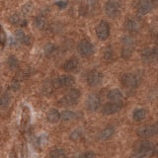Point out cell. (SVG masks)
Segmentation results:
<instances>
[{"instance_id": "obj_2", "label": "cell", "mask_w": 158, "mask_h": 158, "mask_svg": "<svg viewBox=\"0 0 158 158\" xmlns=\"http://www.w3.org/2000/svg\"><path fill=\"white\" fill-rule=\"evenodd\" d=\"M104 11L109 18L117 19L122 14V5L117 0H108L104 5Z\"/></svg>"}, {"instance_id": "obj_13", "label": "cell", "mask_w": 158, "mask_h": 158, "mask_svg": "<svg viewBox=\"0 0 158 158\" xmlns=\"http://www.w3.org/2000/svg\"><path fill=\"white\" fill-rule=\"evenodd\" d=\"M141 27V23L139 19L136 17H130L125 22V29L130 33H136L139 31Z\"/></svg>"}, {"instance_id": "obj_37", "label": "cell", "mask_w": 158, "mask_h": 158, "mask_svg": "<svg viewBox=\"0 0 158 158\" xmlns=\"http://www.w3.org/2000/svg\"><path fill=\"white\" fill-rule=\"evenodd\" d=\"M6 42H8V38L6 37V35H5L4 30H2V34H1V44H2V48H4Z\"/></svg>"}, {"instance_id": "obj_20", "label": "cell", "mask_w": 158, "mask_h": 158, "mask_svg": "<svg viewBox=\"0 0 158 158\" xmlns=\"http://www.w3.org/2000/svg\"><path fill=\"white\" fill-rule=\"evenodd\" d=\"M107 97L111 102H120V101H122L123 95V92L120 90V89L115 88V89H112V90H110L108 92Z\"/></svg>"}, {"instance_id": "obj_11", "label": "cell", "mask_w": 158, "mask_h": 158, "mask_svg": "<svg viewBox=\"0 0 158 158\" xmlns=\"http://www.w3.org/2000/svg\"><path fill=\"white\" fill-rule=\"evenodd\" d=\"M102 80H103V74L102 72L98 70H91L87 74L86 81L88 83V85L91 87H96L98 85H100Z\"/></svg>"}, {"instance_id": "obj_29", "label": "cell", "mask_w": 158, "mask_h": 158, "mask_svg": "<svg viewBox=\"0 0 158 158\" xmlns=\"http://www.w3.org/2000/svg\"><path fill=\"white\" fill-rule=\"evenodd\" d=\"M82 135H83L82 128H80V127H76L75 130L71 131V133H70V135H69V137H70V139H71V140L76 141V140H78V139H80Z\"/></svg>"}, {"instance_id": "obj_12", "label": "cell", "mask_w": 158, "mask_h": 158, "mask_svg": "<svg viewBox=\"0 0 158 158\" xmlns=\"http://www.w3.org/2000/svg\"><path fill=\"white\" fill-rule=\"evenodd\" d=\"M137 135L140 136L142 138H147V137H151L157 135V128L155 125H146L140 127L136 131Z\"/></svg>"}, {"instance_id": "obj_4", "label": "cell", "mask_w": 158, "mask_h": 158, "mask_svg": "<svg viewBox=\"0 0 158 158\" xmlns=\"http://www.w3.org/2000/svg\"><path fill=\"white\" fill-rule=\"evenodd\" d=\"M142 61L146 64H153L158 61V48L151 47L142 49L140 53Z\"/></svg>"}, {"instance_id": "obj_21", "label": "cell", "mask_w": 158, "mask_h": 158, "mask_svg": "<svg viewBox=\"0 0 158 158\" xmlns=\"http://www.w3.org/2000/svg\"><path fill=\"white\" fill-rule=\"evenodd\" d=\"M61 118V114L56 109H51L47 114V121L51 123H56Z\"/></svg>"}, {"instance_id": "obj_24", "label": "cell", "mask_w": 158, "mask_h": 158, "mask_svg": "<svg viewBox=\"0 0 158 158\" xmlns=\"http://www.w3.org/2000/svg\"><path fill=\"white\" fill-rule=\"evenodd\" d=\"M114 57H115V52H114V49L111 46L107 47L105 49H104V52H103V58L104 60L107 61V62H110L112 61Z\"/></svg>"}, {"instance_id": "obj_41", "label": "cell", "mask_w": 158, "mask_h": 158, "mask_svg": "<svg viewBox=\"0 0 158 158\" xmlns=\"http://www.w3.org/2000/svg\"><path fill=\"white\" fill-rule=\"evenodd\" d=\"M157 44H158V38H157Z\"/></svg>"}, {"instance_id": "obj_7", "label": "cell", "mask_w": 158, "mask_h": 158, "mask_svg": "<svg viewBox=\"0 0 158 158\" xmlns=\"http://www.w3.org/2000/svg\"><path fill=\"white\" fill-rule=\"evenodd\" d=\"M121 81L123 83V85L130 88V89H135L139 85V78L135 73L128 72V73H125L123 74V76L121 78Z\"/></svg>"}, {"instance_id": "obj_17", "label": "cell", "mask_w": 158, "mask_h": 158, "mask_svg": "<svg viewBox=\"0 0 158 158\" xmlns=\"http://www.w3.org/2000/svg\"><path fill=\"white\" fill-rule=\"evenodd\" d=\"M15 38H16V40L18 42L25 44V46H29V44H31V42H32L31 37H30L29 35H27L21 29L17 30V31H16V33H15Z\"/></svg>"}, {"instance_id": "obj_23", "label": "cell", "mask_w": 158, "mask_h": 158, "mask_svg": "<svg viewBox=\"0 0 158 158\" xmlns=\"http://www.w3.org/2000/svg\"><path fill=\"white\" fill-rule=\"evenodd\" d=\"M145 117H146L145 109L137 108L132 113V118H133V121H135V122H141L142 120H144Z\"/></svg>"}, {"instance_id": "obj_14", "label": "cell", "mask_w": 158, "mask_h": 158, "mask_svg": "<svg viewBox=\"0 0 158 158\" xmlns=\"http://www.w3.org/2000/svg\"><path fill=\"white\" fill-rule=\"evenodd\" d=\"M101 106V101L96 94H90L86 99V108L90 112L97 111Z\"/></svg>"}, {"instance_id": "obj_32", "label": "cell", "mask_w": 158, "mask_h": 158, "mask_svg": "<svg viewBox=\"0 0 158 158\" xmlns=\"http://www.w3.org/2000/svg\"><path fill=\"white\" fill-rule=\"evenodd\" d=\"M54 5L59 8V9H65L67 6H68V1L67 0H56V2H54Z\"/></svg>"}, {"instance_id": "obj_26", "label": "cell", "mask_w": 158, "mask_h": 158, "mask_svg": "<svg viewBox=\"0 0 158 158\" xmlns=\"http://www.w3.org/2000/svg\"><path fill=\"white\" fill-rule=\"evenodd\" d=\"M77 118V114L73 111H69V110H65L61 113V118L63 121L65 122H70V121H73L75 120Z\"/></svg>"}, {"instance_id": "obj_36", "label": "cell", "mask_w": 158, "mask_h": 158, "mask_svg": "<svg viewBox=\"0 0 158 158\" xmlns=\"http://www.w3.org/2000/svg\"><path fill=\"white\" fill-rule=\"evenodd\" d=\"M20 87H21V85H20V82L18 80H14L11 84V88L14 91H18L20 89Z\"/></svg>"}, {"instance_id": "obj_8", "label": "cell", "mask_w": 158, "mask_h": 158, "mask_svg": "<svg viewBox=\"0 0 158 158\" xmlns=\"http://www.w3.org/2000/svg\"><path fill=\"white\" fill-rule=\"evenodd\" d=\"M75 83V79L72 75H61L53 80L52 84L54 88H66V87H71L73 84Z\"/></svg>"}, {"instance_id": "obj_19", "label": "cell", "mask_w": 158, "mask_h": 158, "mask_svg": "<svg viewBox=\"0 0 158 158\" xmlns=\"http://www.w3.org/2000/svg\"><path fill=\"white\" fill-rule=\"evenodd\" d=\"M114 133H115V128L113 127H107L105 128H103V130L99 132L98 138L100 140L105 141V140L110 139V138L114 135Z\"/></svg>"}, {"instance_id": "obj_38", "label": "cell", "mask_w": 158, "mask_h": 158, "mask_svg": "<svg viewBox=\"0 0 158 158\" xmlns=\"http://www.w3.org/2000/svg\"><path fill=\"white\" fill-rule=\"evenodd\" d=\"M152 154L158 155V143L154 144V148H153V153H152Z\"/></svg>"}, {"instance_id": "obj_6", "label": "cell", "mask_w": 158, "mask_h": 158, "mask_svg": "<svg viewBox=\"0 0 158 158\" xmlns=\"http://www.w3.org/2000/svg\"><path fill=\"white\" fill-rule=\"evenodd\" d=\"M96 32V36L97 38L100 40V41H106V40L110 37V33H111V27L110 24H109L105 20H102L98 23L95 29Z\"/></svg>"}, {"instance_id": "obj_39", "label": "cell", "mask_w": 158, "mask_h": 158, "mask_svg": "<svg viewBox=\"0 0 158 158\" xmlns=\"http://www.w3.org/2000/svg\"><path fill=\"white\" fill-rule=\"evenodd\" d=\"M151 2L153 4V6H154V8L158 6V0H151Z\"/></svg>"}, {"instance_id": "obj_30", "label": "cell", "mask_w": 158, "mask_h": 158, "mask_svg": "<svg viewBox=\"0 0 158 158\" xmlns=\"http://www.w3.org/2000/svg\"><path fill=\"white\" fill-rule=\"evenodd\" d=\"M10 102H11V95L8 91L3 93V95L1 97V107L2 108H6L9 106Z\"/></svg>"}, {"instance_id": "obj_9", "label": "cell", "mask_w": 158, "mask_h": 158, "mask_svg": "<svg viewBox=\"0 0 158 158\" xmlns=\"http://www.w3.org/2000/svg\"><path fill=\"white\" fill-rule=\"evenodd\" d=\"M153 8H154V6H153L151 0H139L135 5L136 13L139 16L147 15L148 13H150L152 11Z\"/></svg>"}, {"instance_id": "obj_27", "label": "cell", "mask_w": 158, "mask_h": 158, "mask_svg": "<svg viewBox=\"0 0 158 158\" xmlns=\"http://www.w3.org/2000/svg\"><path fill=\"white\" fill-rule=\"evenodd\" d=\"M7 64H8V67L11 69V70H16L19 67V59L12 54V56H10L8 57Z\"/></svg>"}, {"instance_id": "obj_18", "label": "cell", "mask_w": 158, "mask_h": 158, "mask_svg": "<svg viewBox=\"0 0 158 158\" xmlns=\"http://www.w3.org/2000/svg\"><path fill=\"white\" fill-rule=\"evenodd\" d=\"M9 22L13 26H20V27H26L27 26V20L22 18L19 14H12L9 17Z\"/></svg>"}, {"instance_id": "obj_1", "label": "cell", "mask_w": 158, "mask_h": 158, "mask_svg": "<svg viewBox=\"0 0 158 158\" xmlns=\"http://www.w3.org/2000/svg\"><path fill=\"white\" fill-rule=\"evenodd\" d=\"M80 96H81L80 90H78L76 88H72L65 94V95L61 97L60 100L58 101V105L59 106H74L78 103Z\"/></svg>"}, {"instance_id": "obj_16", "label": "cell", "mask_w": 158, "mask_h": 158, "mask_svg": "<svg viewBox=\"0 0 158 158\" xmlns=\"http://www.w3.org/2000/svg\"><path fill=\"white\" fill-rule=\"evenodd\" d=\"M79 66V60L75 57H71L63 63L62 69L66 72H73L75 71Z\"/></svg>"}, {"instance_id": "obj_3", "label": "cell", "mask_w": 158, "mask_h": 158, "mask_svg": "<svg viewBox=\"0 0 158 158\" xmlns=\"http://www.w3.org/2000/svg\"><path fill=\"white\" fill-rule=\"evenodd\" d=\"M135 48V41L131 36H123L122 38V57L127 59L131 56V54Z\"/></svg>"}, {"instance_id": "obj_35", "label": "cell", "mask_w": 158, "mask_h": 158, "mask_svg": "<svg viewBox=\"0 0 158 158\" xmlns=\"http://www.w3.org/2000/svg\"><path fill=\"white\" fill-rule=\"evenodd\" d=\"M130 158H145V155L142 154V153H140V152H138V151H135V152L131 153Z\"/></svg>"}, {"instance_id": "obj_5", "label": "cell", "mask_w": 158, "mask_h": 158, "mask_svg": "<svg viewBox=\"0 0 158 158\" xmlns=\"http://www.w3.org/2000/svg\"><path fill=\"white\" fill-rule=\"evenodd\" d=\"M77 52L82 57H89L94 53L95 48H94L93 44L90 41L84 39V40H81V41L78 43Z\"/></svg>"}, {"instance_id": "obj_15", "label": "cell", "mask_w": 158, "mask_h": 158, "mask_svg": "<svg viewBox=\"0 0 158 158\" xmlns=\"http://www.w3.org/2000/svg\"><path fill=\"white\" fill-rule=\"evenodd\" d=\"M136 151L142 153V154L147 155V154H151L153 153V148H154V144L151 143L150 141L147 140H142L137 142L136 144Z\"/></svg>"}, {"instance_id": "obj_28", "label": "cell", "mask_w": 158, "mask_h": 158, "mask_svg": "<svg viewBox=\"0 0 158 158\" xmlns=\"http://www.w3.org/2000/svg\"><path fill=\"white\" fill-rule=\"evenodd\" d=\"M49 158H67V156L64 150L60 149V148H56L49 153Z\"/></svg>"}, {"instance_id": "obj_33", "label": "cell", "mask_w": 158, "mask_h": 158, "mask_svg": "<svg viewBox=\"0 0 158 158\" xmlns=\"http://www.w3.org/2000/svg\"><path fill=\"white\" fill-rule=\"evenodd\" d=\"M79 158H96V154H95V152H93V151H86L82 153V154L79 156Z\"/></svg>"}, {"instance_id": "obj_22", "label": "cell", "mask_w": 158, "mask_h": 158, "mask_svg": "<svg viewBox=\"0 0 158 158\" xmlns=\"http://www.w3.org/2000/svg\"><path fill=\"white\" fill-rule=\"evenodd\" d=\"M34 26L36 27V29L42 31V30H44L48 26V22L46 17L42 16V15H39V16H36L34 18Z\"/></svg>"}, {"instance_id": "obj_25", "label": "cell", "mask_w": 158, "mask_h": 158, "mask_svg": "<svg viewBox=\"0 0 158 158\" xmlns=\"http://www.w3.org/2000/svg\"><path fill=\"white\" fill-rule=\"evenodd\" d=\"M57 51V48L54 44L52 43H48L47 44L44 48V53L46 56H52V54L56 53V52Z\"/></svg>"}, {"instance_id": "obj_40", "label": "cell", "mask_w": 158, "mask_h": 158, "mask_svg": "<svg viewBox=\"0 0 158 158\" xmlns=\"http://www.w3.org/2000/svg\"><path fill=\"white\" fill-rule=\"evenodd\" d=\"M155 126H156V128H157V135H158V123H156V125H155Z\"/></svg>"}, {"instance_id": "obj_34", "label": "cell", "mask_w": 158, "mask_h": 158, "mask_svg": "<svg viewBox=\"0 0 158 158\" xmlns=\"http://www.w3.org/2000/svg\"><path fill=\"white\" fill-rule=\"evenodd\" d=\"M85 2H86V5H85V7L87 9V11L89 10L88 7H95L97 3H98V0H85Z\"/></svg>"}, {"instance_id": "obj_10", "label": "cell", "mask_w": 158, "mask_h": 158, "mask_svg": "<svg viewBox=\"0 0 158 158\" xmlns=\"http://www.w3.org/2000/svg\"><path fill=\"white\" fill-rule=\"evenodd\" d=\"M123 102H109L103 106L102 113L104 115H114L120 112L123 109Z\"/></svg>"}, {"instance_id": "obj_31", "label": "cell", "mask_w": 158, "mask_h": 158, "mask_svg": "<svg viewBox=\"0 0 158 158\" xmlns=\"http://www.w3.org/2000/svg\"><path fill=\"white\" fill-rule=\"evenodd\" d=\"M54 88L53 86V84H52L51 82H46L44 84V86H43V92L44 95H49L52 92V89Z\"/></svg>"}]
</instances>
